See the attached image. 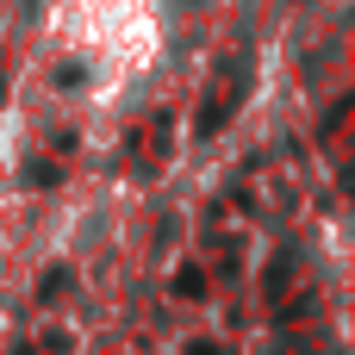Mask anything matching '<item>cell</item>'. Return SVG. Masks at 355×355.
Here are the masks:
<instances>
[{"label":"cell","mask_w":355,"mask_h":355,"mask_svg":"<svg viewBox=\"0 0 355 355\" xmlns=\"http://www.w3.org/2000/svg\"><path fill=\"white\" fill-rule=\"evenodd\" d=\"M206 281H200V268H181V281H175V293H200Z\"/></svg>","instance_id":"1"},{"label":"cell","mask_w":355,"mask_h":355,"mask_svg":"<svg viewBox=\"0 0 355 355\" xmlns=\"http://www.w3.org/2000/svg\"><path fill=\"white\" fill-rule=\"evenodd\" d=\"M193 355H225V349H212V343H193Z\"/></svg>","instance_id":"2"}]
</instances>
